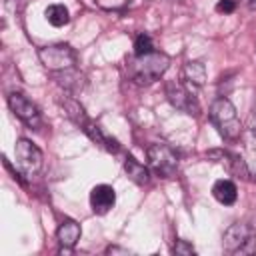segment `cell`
<instances>
[{"label":"cell","mask_w":256,"mask_h":256,"mask_svg":"<svg viewBox=\"0 0 256 256\" xmlns=\"http://www.w3.org/2000/svg\"><path fill=\"white\" fill-rule=\"evenodd\" d=\"M246 6H248L250 10H256V0H246Z\"/></svg>","instance_id":"obj_22"},{"label":"cell","mask_w":256,"mask_h":256,"mask_svg":"<svg viewBox=\"0 0 256 256\" xmlns=\"http://www.w3.org/2000/svg\"><path fill=\"white\" fill-rule=\"evenodd\" d=\"M46 20L48 24H52L54 28H60V26H66L70 22V12L64 4H50L46 8Z\"/></svg>","instance_id":"obj_15"},{"label":"cell","mask_w":256,"mask_h":256,"mask_svg":"<svg viewBox=\"0 0 256 256\" xmlns=\"http://www.w3.org/2000/svg\"><path fill=\"white\" fill-rule=\"evenodd\" d=\"M172 250H174V254H180V256H194L196 254V250L192 248V244H188L186 240H178Z\"/></svg>","instance_id":"obj_18"},{"label":"cell","mask_w":256,"mask_h":256,"mask_svg":"<svg viewBox=\"0 0 256 256\" xmlns=\"http://www.w3.org/2000/svg\"><path fill=\"white\" fill-rule=\"evenodd\" d=\"M116 204V192L108 184H98L90 192V206L94 214H108Z\"/></svg>","instance_id":"obj_9"},{"label":"cell","mask_w":256,"mask_h":256,"mask_svg":"<svg viewBox=\"0 0 256 256\" xmlns=\"http://www.w3.org/2000/svg\"><path fill=\"white\" fill-rule=\"evenodd\" d=\"M170 66V58L164 52H148L142 56H132L126 62V72L130 76L132 82L144 86V84H152L156 80H160V76L168 70Z\"/></svg>","instance_id":"obj_1"},{"label":"cell","mask_w":256,"mask_h":256,"mask_svg":"<svg viewBox=\"0 0 256 256\" xmlns=\"http://www.w3.org/2000/svg\"><path fill=\"white\" fill-rule=\"evenodd\" d=\"M166 98L176 110H180L184 114H190V116L200 114L198 98L192 94V90L184 82H168L166 84Z\"/></svg>","instance_id":"obj_6"},{"label":"cell","mask_w":256,"mask_h":256,"mask_svg":"<svg viewBox=\"0 0 256 256\" xmlns=\"http://www.w3.org/2000/svg\"><path fill=\"white\" fill-rule=\"evenodd\" d=\"M146 158L150 170L158 178H170L178 168V154L164 142H152L146 148Z\"/></svg>","instance_id":"obj_3"},{"label":"cell","mask_w":256,"mask_h":256,"mask_svg":"<svg viewBox=\"0 0 256 256\" xmlns=\"http://www.w3.org/2000/svg\"><path fill=\"white\" fill-rule=\"evenodd\" d=\"M212 194H214V198H216L220 204H224V206L234 204L236 198H238L236 184H234L232 180H226V178L214 182V186H212Z\"/></svg>","instance_id":"obj_11"},{"label":"cell","mask_w":256,"mask_h":256,"mask_svg":"<svg viewBox=\"0 0 256 256\" xmlns=\"http://www.w3.org/2000/svg\"><path fill=\"white\" fill-rule=\"evenodd\" d=\"M58 242L64 246V248H72L76 246V242L80 240V224L74 222V220H64L60 226H58Z\"/></svg>","instance_id":"obj_12"},{"label":"cell","mask_w":256,"mask_h":256,"mask_svg":"<svg viewBox=\"0 0 256 256\" xmlns=\"http://www.w3.org/2000/svg\"><path fill=\"white\" fill-rule=\"evenodd\" d=\"M210 120L224 140H236L242 132L234 104L228 98H216L210 106Z\"/></svg>","instance_id":"obj_2"},{"label":"cell","mask_w":256,"mask_h":256,"mask_svg":"<svg viewBox=\"0 0 256 256\" xmlns=\"http://www.w3.org/2000/svg\"><path fill=\"white\" fill-rule=\"evenodd\" d=\"M124 170H126L128 178L134 180L136 184H148V180H150L148 168H146L144 164H140V162H138L136 158H132V156H128V158L124 160Z\"/></svg>","instance_id":"obj_14"},{"label":"cell","mask_w":256,"mask_h":256,"mask_svg":"<svg viewBox=\"0 0 256 256\" xmlns=\"http://www.w3.org/2000/svg\"><path fill=\"white\" fill-rule=\"evenodd\" d=\"M16 160L24 176H32L42 168V152L28 138H20L16 142Z\"/></svg>","instance_id":"obj_8"},{"label":"cell","mask_w":256,"mask_h":256,"mask_svg":"<svg viewBox=\"0 0 256 256\" xmlns=\"http://www.w3.org/2000/svg\"><path fill=\"white\" fill-rule=\"evenodd\" d=\"M182 76L192 86H202L206 82V66L200 60H190L182 68Z\"/></svg>","instance_id":"obj_13"},{"label":"cell","mask_w":256,"mask_h":256,"mask_svg":"<svg viewBox=\"0 0 256 256\" xmlns=\"http://www.w3.org/2000/svg\"><path fill=\"white\" fill-rule=\"evenodd\" d=\"M254 230L244 222L228 226L222 236V246L228 254H248L254 250Z\"/></svg>","instance_id":"obj_4"},{"label":"cell","mask_w":256,"mask_h":256,"mask_svg":"<svg viewBox=\"0 0 256 256\" xmlns=\"http://www.w3.org/2000/svg\"><path fill=\"white\" fill-rule=\"evenodd\" d=\"M154 50V46H152V38L148 36V34H138L136 36V40H134V54L136 56H142V54H148V52H152Z\"/></svg>","instance_id":"obj_17"},{"label":"cell","mask_w":256,"mask_h":256,"mask_svg":"<svg viewBox=\"0 0 256 256\" xmlns=\"http://www.w3.org/2000/svg\"><path fill=\"white\" fill-rule=\"evenodd\" d=\"M54 78H56V82L64 88V90H70V92H80L84 86H86V80H84V76L78 72V70H74V68H66V70H58V72H54Z\"/></svg>","instance_id":"obj_10"},{"label":"cell","mask_w":256,"mask_h":256,"mask_svg":"<svg viewBox=\"0 0 256 256\" xmlns=\"http://www.w3.org/2000/svg\"><path fill=\"white\" fill-rule=\"evenodd\" d=\"M8 106L10 110L28 126V128H40L42 116L34 102H30L22 92H10L8 94Z\"/></svg>","instance_id":"obj_7"},{"label":"cell","mask_w":256,"mask_h":256,"mask_svg":"<svg viewBox=\"0 0 256 256\" xmlns=\"http://www.w3.org/2000/svg\"><path fill=\"white\" fill-rule=\"evenodd\" d=\"M208 156H210V158H218V162H222V164L226 162V166H228L232 172H236V174L242 172V176H248L242 158H238V156H234V154H230V152H222V150H212V152H208Z\"/></svg>","instance_id":"obj_16"},{"label":"cell","mask_w":256,"mask_h":256,"mask_svg":"<svg viewBox=\"0 0 256 256\" xmlns=\"http://www.w3.org/2000/svg\"><path fill=\"white\" fill-rule=\"evenodd\" d=\"M236 6H238V0H218L216 10L220 14H232L236 10Z\"/></svg>","instance_id":"obj_19"},{"label":"cell","mask_w":256,"mask_h":256,"mask_svg":"<svg viewBox=\"0 0 256 256\" xmlns=\"http://www.w3.org/2000/svg\"><path fill=\"white\" fill-rule=\"evenodd\" d=\"M40 62L48 68V70H66V68H74L76 62V52L68 46V44H52V46H44L38 50Z\"/></svg>","instance_id":"obj_5"},{"label":"cell","mask_w":256,"mask_h":256,"mask_svg":"<svg viewBox=\"0 0 256 256\" xmlns=\"http://www.w3.org/2000/svg\"><path fill=\"white\" fill-rule=\"evenodd\" d=\"M246 126H248V132H250L252 136H256V106L250 110V116H248Z\"/></svg>","instance_id":"obj_20"},{"label":"cell","mask_w":256,"mask_h":256,"mask_svg":"<svg viewBox=\"0 0 256 256\" xmlns=\"http://www.w3.org/2000/svg\"><path fill=\"white\" fill-rule=\"evenodd\" d=\"M106 254H124V256H126V254H130V252H128L126 248H118V246H108V248H106Z\"/></svg>","instance_id":"obj_21"}]
</instances>
